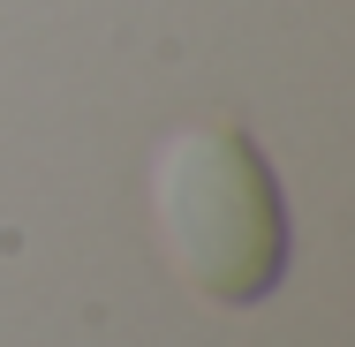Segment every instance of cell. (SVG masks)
<instances>
[{"mask_svg": "<svg viewBox=\"0 0 355 347\" xmlns=\"http://www.w3.org/2000/svg\"><path fill=\"white\" fill-rule=\"evenodd\" d=\"M151 204L166 257L189 272V287L219 310H250L287 279V204L265 151L242 129H182L159 151Z\"/></svg>", "mask_w": 355, "mask_h": 347, "instance_id": "cell-1", "label": "cell"}]
</instances>
